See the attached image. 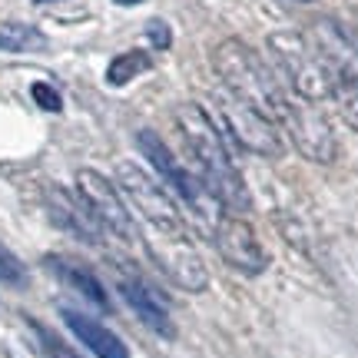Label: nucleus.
Instances as JSON below:
<instances>
[{
	"label": "nucleus",
	"instance_id": "obj_1",
	"mask_svg": "<svg viewBox=\"0 0 358 358\" xmlns=\"http://www.w3.org/2000/svg\"><path fill=\"white\" fill-rule=\"evenodd\" d=\"M116 179H120L123 196L133 203V209L140 213V219L150 229V256H153V262L176 282L179 289L203 292L209 285V272H206L199 249H196L189 236V226L176 209L173 196L136 163H120Z\"/></svg>",
	"mask_w": 358,
	"mask_h": 358
},
{
	"label": "nucleus",
	"instance_id": "obj_2",
	"mask_svg": "<svg viewBox=\"0 0 358 358\" xmlns=\"http://www.w3.org/2000/svg\"><path fill=\"white\" fill-rule=\"evenodd\" d=\"M176 127L196 163V179L203 182V189L226 213H245L252 206V192L239 176V166L232 163L226 140L216 129V123L209 120V113L199 103H182L176 110Z\"/></svg>",
	"mask_w": 358,
	"mask_h": 358
},
{
	"label": "nucleus",
	"instance_id": "obj_3",
	"mask_svg": "<svg viewBox=\"0 0 358 358\" xmlns=\"http://www.w3.org/2000/svg\"><path fill=\"white\" fill-rule=\"evenodd\" d=\"M213 70L222 80V90H229L232 96H239L249 106H256L259 113H266L275 123V106H279L285 87L266 66V60H259V53L252 47H245L243 40L236 37L216 43Z\"/></svg>",
	"mask_w": 358,
	"mask_h": 358
},
{
	"label": "nucleus",
	"instance_id": "obj_4",
	"mask_svg": "<svg viewBox=\"0 0 358 358\" xmlns=\"http://www.w3.org/2000/svg\"><path fill=\"white\" fill-rule=\"evenodd\" d=\"M275 127L285 129L292 146L312 163H332L338 156V143H335L325 116L292 90H285L279 106H275Z\"/></svg>",
	"mask_w": 358,
	"mask_h": 358
},
{
	"label": "nucleus",
	"instance_id": "obj_5",
	"mask_svg": "<svg viewBox=\"0 0 358 358\" xmlns=\"http://www.w3.org/2000/svg\"><path fill=\"white\" fill-rule=\"evenodd\" d=\"M268 50L275 53V64H279L282 77H285V83H289L292 93H299V96L308 103L329 96L322 57H319V50L308 47L302 34H292V30L272 34V37H268Z\"/></svg>",
	"mask_w": 358,
	"mask_h": 358
},
{
	"label": "nucleus",
	"instance_id": "obj_6",
	"mask_svg": "<svg viewBox=\"0 0 358 358\" xmlns=\"http://www.w3.org/2000/svg\"><path fill=\"white\" fill-rule=\"evenodd\" d=\"M219 113L226 120L229 133L243 143L245 150H252V153H259V156H282L285 153L279 127H275L266 113H259L256 106H249L245 100L232 96L229 90L219 93Z\"/></svg>",
	"mask_w": 358,
	"mask_h": 358
},
{
	"label": "nucleus",
	"instance_id": "obj_7",
	"mask_svg": "<svg viewBox=\"0 0 358 358\" xmlns=\"http://www.w3.org/2000/svg\"><path fill=\"white\" fill-rule=\"evenodd\" d=\"M77 189H80L83 206L93 213V219L100 222L103 229H110L113 236H120L123 243H133V236H136L133 216H129L123 196H120V189H116L110 179L103 176V173H96V169H80Z\"/></svg>",
	"mask_w": 358,
	"mask_h": 358
},
{
	"label": "nucleus",
	"instance_id": "obj_8",
	"mask_svg": "<svg viewBox=\"0 0 358 358\" xmlns=\"http://www.w3.org/2000/svg\"><path fill=\"white\" fill-rule=\"evenodd\" d=\"M213 243H216L222 262H229L232 268H239L245 275L266 272V266H268L266 249L259 243L256 229L245 219H239V213H222L213 222Z\"/></svg>",
	"mask_w": 358,
	"mask_h": 358
},
{
	"label": "nucleus",
	"instance_id": "obj_9",
	"mask_svg": "<svg viewBox=\"0 0 358 358\" xmlns=\"http://www.w3.org/2000/svg\"><path fill=\"white\" fill-rule=\"evenodd\" d=\"M136 143H140V150H143V156L150 159V166L159 173V176L166 179L169 186L179 192V199L182 203H189L196 213H203L206 216V203H203V182L196 176H189L186 169L179 166V159L173 156V150H169L166 143L156 136L153 129H140L136 133Z\"/></svg>",
	"mask_w": 358,
	"mask_h": 358
},
{
	"label": "nucleus",
	"instance_id": "obj_10",
	"mask_svg": "<svg viewBox=\"0 0 358 358\" xmlns=\"http://www.w3.org/2000/svg\"><path fill=\"white\" fill-rule=\"evenodd\" d=\"M319 57H322V66H325L329 96L335 100L342 120L358 133V70L348 64V57L335 53L332 47H322Z\"/></svg>",
	"mask_w": 358,
	"mask_h": 358
},
{
	"label": "nucleus",
	"instance_id": "obj_11",
	"mask_svg": "<svg viewBox=\"0 0 358 358\" xmlns=\"http://www.w3.org/2000/svg\"><path fill=\"white\" fill-rule=\"evenodd\" d=\"M120 295L127 299V306L136 312V319H140L150 332L163 335V338H173L176 329H173V319H169V308L150 285H143L140 279L123 275V279H120Z\"/></svg>",
	"mask_w": 358,
	"mask_h": 358
},
{
	"label": "nucleus",
	"instance_id": "obj_12",
	"mask_svg": "<svg viewBox=\"0 0 358 358\" xmlns=\"http://www.w3.org/2000/svg\"><path fill=\"white\" fill-rule=\"evenodd\" d=\"M66 322V329L77 335L80 342L93 352L96 358H129V348L123 345V338L120 335H113L103 322H96L93 315H87V312H77V308H64L60 312Z\"/></svg>",
	"mask_w": 358,
	"mask_h": 358
},
{
	"label": "nucleus",
	"instance_id": "obj_13",
	"mask_svg": "<svg viewBox=\"0 0 358 358\" xmlns=\"http://www.w3.org/2000/svg\"><path fill=\"white\" fill-rule=\"evenodd\" d=\"M47 268H50L53 275L60 282H66L73 292H80L83 299H87L90 306H96L100 312H110V299H106V292H103V285L90 272H83V268H77V266H70V262H64V259H57V256H50L47 259Z\"/></svg>",
	"mask_w": 358,
	"mask_h": 358
},
{
	"label": "nucleus",
	"instance_id": "obj_14",
	"mask_svg": "<svg viewBox=\"0 0 358 358\" xmlns=\"http://www.w3.org/2000/svg\"><path fill=\"white\" fill-rule=\"evenodd\" d=\"M47 47V37L30 24H0V50L7 53H34Z\"/></svg>",
	"mask_w": 358,
	"mask_h": 358
},
{
	"label": "nucleus",
	"instance_id": "obj_15",
	"mask_svg": "<svg viewBox=\"0 0 358 358\" xmlns=\"http://www.w3.org/2000/svg\"><path fill=\"white\" fill-rule=\"evenodd\" d=\"M143 70H150V53L127 50L110 64V70H106V83H110V87H127L129 80L140 77Z\"/></svg>",
	"mask_w": 358,
	"mask_h": 358
},
{
	"label": "nucleus",
	"instance_id": "obj_16",
	"mask_svg": "<svg viewBox=\"0 0 358 358\" xmlns=\"http://www.w3.org/2000/svg\"><path fill=\"white\" fill-rule=\"evenodd\" d=\"M27 282H30L27 266L0 243V285H7V289H27Z\"/></svg>",
	"mask_w": 358,
	"mask_h": 358
},
{
	"label": "nucleus",
	"instance_id": "obj_17",
	"mask_svg": "<svg viewBox=\"0 0 358 358\" xmlns=\"http://www.w3.org/2000/svg\"><path fill=\"white\" fill-rule=\"evenodd\" d=\"M34 100H37V106H43L47 113H60L64 110V100H60V93L50 87V83H34Z\"/></svg>",
	"mask_w": 358,
	"mask_h": 358
},
{
	"label": "nucleus",
	"instance_id": "obj_18",
	"mask_svg": "<svg viewBox=\"0 0 358 358\" xmlns=\"http://www.w3.org/2000/svg\"><path fill=\"white\" fill-rule=\"evenodd\" d=\"M34 329H37L40 342H43V348H47L53 358H77L73 352H70V348L64 345V342H60V338H57V335L50 332V329H43V325H37V322H34Z\"/></svg>",
	"mask_w": 358,
	"mask_h": 358
},
{
	"label": "nucleus",
	"instance_id": "obj_19",
	"mask_svg": "<svg viewBox=\"0 0 358 358\" xmlns=\"http://www.w3.org/2000/svg\"><path fill=\"white\" fill-rule=\"evenodd\" d=\"M146 37H150V43H153L156 50H166L169 43H173V34H169V24H166V20H159V17L146 24Z\"/></svg>",
	"mask_w": 358,
	"mask_h": 358
},
{
	"label": "nucleus",
	"instance_id": "obj_20",
	"mask_svg": "<svg viewBox=\"0 0 358 358\" xmlns=\"http://www.w3.org/2000/svg\"><path fill=\"white\" fill-rule=\"evenodd\" d=\"M116 3H123V7H133V3H143V0H116Z\"/></svg>",
	"mask_w": 358,
	"mask_h": 358
},
{
	"label": "nucleus",
	"instance_id": "obj_21",
	"mask_svg": "<svg viewBox=\"0 0 358 358\" xmlns=\"http://www.w3.org/2000/svg\"><path fill=\"white\" fill-rule=\"evenodd\" d=\"M299 3H312V0H299Z\"/></svg>",
	"mask_w": 358,
	"mask_h": 358
},
{
	"label": "nucleus",
	"instance_id": "obj_22",
	"mask_svg": "<svg viewBox=\"0 0 358 358\" xmlns=\"http://www.w3.org/2000/svg\"><path fill=\"white\" fill-rule=\"evenodd\" d=\"M37 3H50V0H37Z\"/></svg>",
	"mask_w": 358,
	"mask_h": 358
}]
</instances>
